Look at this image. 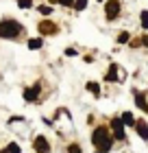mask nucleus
I'll use <instances>...</instances> for the list:
<instances>
[{
	"mask_svg": "<svg viewBox=\"0 0 148 153\" xmlns=\"http://www.w3.org/2000/svg\"><path fill=\"white\" fill-rule=\"evenodd\" d=\"M91 142L98 147V151H100V153H107V151L111 149V138H109L107 127H98V129H94V134H91Z\"/></svg>",
	"mask_w": 148,
	"mask_h": 153,
	"instance_id": "f257e3e1",
	"label": "nucleus"
},
{
	"mask_svg": "<svg viewBox=\"0 0 148 153\" xmlns=\"http://www.w3.org/2000/svg\"><path fill=\"white\" fill-rule=\"evenodd\" d=\"M22 33V24L15 20H2L0 22V37L2 39H15Z\"/></svg>",
	"mask_w": 148,
	"mask_h": 153,
	"instance_id": "f03ea898",
	"label": "nucleus"
},
{
	"mask_svg": "<svg viewBox=\"0 0 148 153\" xmlns=\"http://www.w3.org/2000/svg\"><path fill=\"white\" fill-rule=\"evenodd\" d=\"M111 131H113L116 140H124V123H122V118H113V120H111Z\"/></svg>",
	"mask_w": 148,
	"mask_h": 153,
	"instance_id": "7ed1b4c3",
	"label": "nucleus"
},
{
	"mask_svg": "<svg viewBox=\"0 0 148 153\" xmlns=\"http://www.w3.org/2000/svg\"><path fill=\"white\" fill-rule=\"evenodd\" d=\"M105 13H107L109 20H116L120 16V2H118V0H109L107 7H105Z\"/></svg>",
	"mask_w": 148,
	"mask_h": 153,
	"instance_id": "20e7f679",
	"label": "nucleus"
},
{
	"mask_svg": "<svg viewBox=\"0 0 148 153\" xmlns=\"http://www.w3.org/2000/svg\"><path fill=\"white\" fill-rule=\"evenodd\" d=\"M33 144H35V153H50V147H48V140H46V138L37 136Z\"/></svg>",
	"mask_w": 148,
	"mask_h": 153,
	"instance_id": "39448f33",
	"label": "nucleus"
},
{
	"mask_svg": "<svg viewBox=\"0 0 148 153\" xmlns=\"http://www.w3.org/2000/svg\"><path fill=\"white\" fill-rule=\"evenodd\" d=\"M57 31V26H54L52 22H48V20H44V22H39V33L41 35H50V33Z\"/></svg>",
	"mask_w": 148,
	"mask_h": 153,
	"instance_id": "423d86ee",
	"label": "nucleus"
},
{
	"mask_svg": "<svg viewBox=\"0 0 148 153\" xmlns=\"http://www.w3.org/2000/svg\"><path fill=\"white\" fill-rule=\"evenodd\" d=\"M39 96V88L37 85H33V88H29V90H24V101H35Z\"/></svg>",
	"mask_w": 148,
	"mask_h": 153,
	"instance_id": "0eeeda50",
	"label": "nucleus"
},
{
	"mask_svg": "<svg viewBox=\"0 0 148 153\" xmlns=\"http://www.w3.org/2000/svg\"><path fill=\"white\" fill-rule=\"evenodd\" d=\"M135 103H137V107L142 109V112H148V101H146V96L144 94H135Z\"/></svg>",
	"mask_w": 148,
	"mask_h": 153,
	"instance_id": "6e6552de",
	"label": "nucleus"
},
{
	"mask_svg": "<svg viewBox=\"0 0 148 153\" xmlns=\"http://www.w3.org/2000/svg\"><path fill=\"white\" fill-rule=\"evenodd\" d=\"M135 127H137V134L144 138V140H148V127H146V123L144 120H139V123H135Z\"/></svg>",
	"mask_w": 148,
	"mask_h": 153,
	"instance_id": "1a4fd4ad",
	"label": "nucleus"
},
{
	"mask_svg": "<svg viewBox=\"0 0 148 153\" xmlns=\"http://www.w3.org/2000/svg\"><path fill=\"white\" fill-rule=\"evenodd\" d=\"M105 79H107V81H118V68H116V66H111Z\"/></svg>",
	"mask_w": 148,
	"mask_h": 153,
	"instance_id": "9d476101",
	"label": "nucleus"
},
{
	"mask_svg": "<svg viewBox=\"0 0 148 153\" xmlns=\"http://www.w3.org/2000/svg\"><path fill=\"white\" fill-rule=\"evenodd\" d=\"M122 123H124V125H129V127H131V125H135V118H133V114L124 112V114H122Z\"/></svg>",
	"mask_w": 148,
	"mask_h": 153,
	"instance_id": "9b49d317",
	"label": "nucleus"
},
{
	"mask_svg": "<svg viewBox=\"0 0 148 153\" xmlns=\"http://www.w3.org/2000/svg\"><path fill=\"white\" fill-rule=\"evenodd\" d=\"M87 90H89V92L91 94H94V96H98V94H100V85H98V83H87Z\"/></svg>",
	"mask_w": 148,
	"mask_h": 153,
	"instance_id": "f8f14e48",
	"label": "nucleus"
},
{
	"mask_svg": "<svg viewBox=\"0 0 148 153\" xmlns=\"http://www.w3.org/2000/svg\"><path fill=\"white\" fill-rule=\"evenodd\" d=\"M29 48H31V51H37V48H41V37L31 39V42H29Z\"/></svg>",
	"mask_w": 148,
	"mask_h": 153,
	"instance_id": "ddd939ff",
	"label": "nucleus"
},
{
	"mask_svg": "<svg viewBox=\"0 0 148 153\" xmlns=\"http://www.w3.org/2000/svg\"><path fill=\"white\" fill-rule=\"evenodd\" d=\"M129 39H131V35H129V33H120V35H118V42H120V44H126Z\"/></svg>",
	"mask_w": 148,
	"mask_h": 153,
	"instance_id": "4468645a",
	"label": "nucleus"
},
{
	"mask_svg": "<svg viewBox=\"0 0 148 153\" xmlns=\"http://www.w3.org/2000/svg\"><path fill=\"white\" fill-rule=\"evenodd\" d=\"M31 2H33V0H18V7H20V9H29Z\"/></svg>",
	"mask_w": 148,
	"mask_h": 153,
	"instance_id": "2eb2a0df",
	"label": "nucleus"
},
{
	"mask_svg": "<svg viewBox=\"0 0 148 153\" xmlns=\"http://www.w3.org/2000/svg\"><path fill=\"white\" fill-rule=\"evenodd\" d=\"M7 151H9V153H20V147H18L15 142H11L9 147H7Z\"/></svg>",
	"mask_w": 148,
	"mask_h": 153,
	"instance_id": "dca6fc26",
	"label": "nucleus"
},
{
	"mask_svg": "<svg viewBox=\"0 0 148 153\" xmlns=\"http://www.w3.org/2000/svg\"><path fill=\"white\" fill-rule=\"evenodd\" d=\"M142 26L148 29V11H142Z\"/></svg>",
	"mask_w": 148,
	"mask_h": 153,
	"instance_id": "f3484780",
	"label": "nucleus"
},
{
	"mask_svg": "<svg viewBox=\"0 0 148 153\" xmlns=\"http://www.w3.org/2000/svg\"><path fill=\"white\" fill-rule=\"evenodd\" d=\"M68 153H81V147H79V144H70V147H68Z\"/></svg>",
	"mask_w": 148,
	"mask_h": 153,
	"instance_id": "a211bd4d",
	"label": "nucleus"
},
{
	"mask_svg": "<svg viewBox=\"0 0 148 153\" xmlns=\"http://www.w3.org/2000/svg\"><path fill=\"white\" fill-rule=\"evenodd\" d=\"M74 4H76V9L81 11V9H85V7H87V0H76Z\"/></svg>",
	"mask_w": 148,
	"mask_h": 153,
	"instance_id": "6ab92c4d",
	"label": "nucleus"
},
{
	"mask_svg": "<svg viewBox=\"0 0 148 153\" xmlns=\"http://www.w3.org/2000/svg\"><path fill=\"white\" fill-rule=\"evenodd\" d=\"M52 9H50V7H39V13H44V16H48V13H50Z\"/></svg>",
	"mask_w": 148,
	"mask_h": 153,
	"instance_id": "aec40b11",
	"label": "nucleus"
},
{
	"mask_svg": "<svg viewBox=\"0 0 148 153\" xmlns=\"http://www.w3.org/2000/svg\"><path fill=\"white\" fill-rule=\"evenodd\" d=\"M59 2H61L63 7H72V4H74V0H59Z\"/></svg>",
	"mask_w": 148,
	"mask_h": 153,
	"instance_id": "412c9836",
	"label": "nucleus"
},
{
	"mask_svg": "<svg viewBox=\"0 0 148 153\" xmlns=\"http://www.w3.org/2000/svg\"><path fill=\"white\" fill-rule=\"evenodd\" d=\"M66 55H68V57H74L76 53H74V48H68V51H66Z\"/></svg>",
	"mask_w": 148,
	"mask_h": 153,
	"instance_id": "4be33fe9",
	"label": "nucleus"
},
{
	"mask_svg": "<svg viewBox=\"0 0 148 153\" xmlns=\"http://www.w3.org/2000/svg\"><path fill=\"white\" fill-rule=\"evenodd\" d=\"M98 153H100V151H98Z\"/></svg>",
	"mask_w": 148,
	"mask_h": 153,
	"instance_id": "5701e85b",
	"label": "nucleus"
}]
</instances>
